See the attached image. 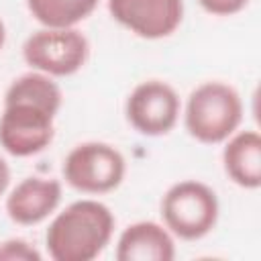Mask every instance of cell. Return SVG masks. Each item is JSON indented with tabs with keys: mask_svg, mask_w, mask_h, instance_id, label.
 I'll return each instance as SVG.
<instances>
[{
	"mask_svg": "<svg viewBox=\"0 0 261 261\" xmlns=\"http://www.w3.org/2000/svg\"><path fill=\"white\" fill-rule=\"evenodd\" d=\"M222 165L226 175L245 190L261 186V137L247 128L232 133L222 149Z\"/></svg>",
	"mask_w": 261,
	"mask_h": 261,
	"instance_id": "cell-11",
	"label": "cell"
},
{
	"mask_svg": "<svg viewBox=\"0 0 261 261\" xmlns=\"http://www.w3.org/2000/svg\"><path fill=\"white\" fill-rule=\"evenodd\" d=\"M179 96L161 80H147L133 88L126 98L124 114L128 124L145 137L167 135L179 118Z\"/></svg>",
	"mask_w": 261,
	"mask_h": 261,
	"instance_id": "cell-7",
	"label": "cell"
},
{
	"mask_svg": "<svg viewBox=\"0 0 261 261\" xmlns=\"http://www.w3.org/2000/svg\"><path fill=\"white\" fill-rule=\"evenodd\" d=\"M114 232L110 208L98 200H75L65 206L49 224L45 245L55 261H92Z\"/></svg>",
	"mask_w": 261,
	"mask_h": 261,
	"instance_id": "cell-2",
	"label": "cell"
},
{
	"mask_svg": "<svg viewBox=\"0 0 261 261\" xmlns=\"http://www.w3.org/2000/svg\"><path fill=\"white\" fill-rule=\"evenodd\" d=\"M198 2L208 14L214 16H232L249 4V0H198Z\"/></svg>",
	"mask_w": 261,
	"mask_h": 261,
	"instance_id": "cell-14",
	"label": "cell"
},
{
	"mask_svg": "<svg viewBox=\"0 0 261 261\" xmlns=\"http://www.w3.org/2000/svg\"><path fill=\"white\" fill-rule=\"evenodd\" d=\"M243 120V100L224 82H204L192 90L186 104V130L204 145L224 143Z\"/></svg>",
	"mask_w": 261,
	"mask_h": 261,
	"instance_id": "cell-3",
	"label": "cell"
},
{
	"mask_svg": "<svg viewBox=\"0 0 261 261\" xmlns=\"http://www.w3.org/2000/svg\"><path fill=\"white\" fill-rule=\"evenodd\" d=\"M61 202V184L51 177H24L6 196V214L12 222L31 226L43 222Z\"/></svg>",
	"mask_w": 261,
	"mask_h": 261,
	"instance_id": "cell-9",
	"label": "cell"
},
{
	"mask_svg": "<svg viewBox=\"0 0 261 261\" xmlns=\"http://www.w3.org/2000/svg\"><path fill=\"white\" fill-rule=\"evenodd\" d=\"M63 102L51 75L29 71L18 75L4 94L0 114V147L14 157H31L53 141V120Z\"/></svg>",
	"mask_w": 261,
	"mask_h": 261,
	"instance_id": "cell-1",
	"label": "cell"
},
{
	"mask_svg": "<svg viewBox=\"0 0 261 261\" xmlns=\"http://www.w3.org/2000/svg\"><path fill=\"white\" fill-rule=\"evenodd\" d=\"M110 16L141 39H163L184 18V0H108Z\"/></svg>",
	"mask_w": 261,
	"mask_h": 261,
	"instance_id": "cell-8",
	"label": "cell"
},
{
	"mask_svg": "<svg viewBox=\"0 0 261 261\" xmlns=\"http://www.w3.org/2000/svg\"><path fill=\"white\" fill-rule=\"evenodd\" d=\"M90 55V43L75 27L35 31L22 45V57L35 71L47 75H71L80 71Z\"/></svg>",
	"mask_w": 261,
	"mask_h": 261,
	"instance_id": "cell-6",
	"label": "cell"
},
{
	"mask_svg": "<svg viewBox=\"0 0 261 261\" xmlns=\"http://www.w3.org/2000/svg\"><path fill=\"white\" fill-rule=\"evenodd\" d=\"M173 257L175 243L171 232L151 220L128 224L116 243L118 261H171Z\"/></svg>",
	"mask_w": 261,
	"mask_h": 261,
	"instance_id": "cell-10",
	"label": "cell"
},
{
	"mask_svg": "<svg viewBox=\"0 0 261 261\" xmlns=\"http://www.w3.org/2000/svg\"><path fill=\"white\" fill-rule=\"evenodd\" d=\"M4 41H6V27H4V22L0 18V49L4 47Z\"/></svg>",
	"mask_w": 261,
	"mask_h": 261,
	"instance_id": "cell-16",
	"label": "cell"
},
{
	"mask_svg": "<svg viewBox=\"0 0 261 261\" xmlns=\"http://www.w3.org/2000/svg\"><path fill=\"white\" fill-rule=\"evenodd\" d=\"M8 184H10V169H8V163L0 157V196L6 192Z\"/></svg>",
	"mask_w": 261,
	"mask_h": 261,
	"instance_id": "cell-15",
	"label": "cell"
},
{
	"mask_svg": "<svg viewBox=\"0 0 261 261\" xmlns=\"http://www.w3.org/2000/svg\"><path fill=\"white\" fill-rule=\"evenodd\" d=\"M161 216L171 234L184 241H198L216 226L218 198L210 186L198 179H184L165 192Z\"/></svg>",
	"mask_w": 261,
	"mask_h": 261,
	"instance_id": "cell-4",
	"label": "cell"
},
{
	"mask_svg": "<svg viewBox=\"0 0 261 261\" xmlns=\"http://www.w3.org/2000/svg\"><path fill=\"white\" fill-rule=\"evenodd\" d=\"M63 179L84 194H106L116 190L126 173L122 153L102 141L75 145L63 159Z\"/></svg>",
	"mask_w": 261,
	"mask_h": 261,
	"instance_id": "cell-5",
	"label": "cell"
},
{
	"mask_svg": "<svg viewBox=\"0 0 261 261\" xmlns=\"http://www.w3.org/2000/svg\"><path fill=\"white\" fill-rule=\"evenodd\" d=\"M0 259L8 261H39L41 253L22 239H8L0 245Z\"/></svg>",
	"mask_w": 261,
	"mask_h": 261,
	"instance_id": "cell-13",
	"label": "cell"
},
{
	"mask_svg": "<svg viewBox=\"0 0 261 261\" xmlns=\"http://www.w3.org/2000/svg\"><path fill=\"white\" fill-rule=\"evenodd\" d=\"M98 0H27V8L37 22L49 29H69L86 20Z\"/></svg>",
	"mask_w": 261,
	"mask_h": 261,
	"instance_id": "cell-12",
	"label": "cell"
}]
</instances>
